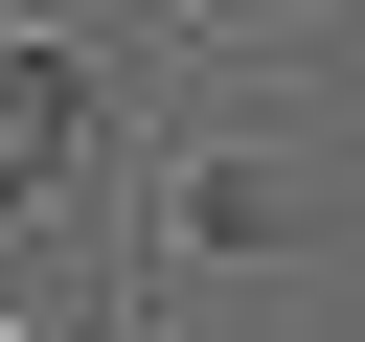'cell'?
Masks as SVG:
<instances>
[{
	"label": "cell",
	"instance_id": "6da1fadb",
	"mask_svg": "<svg viewBox=\"0 0 365 342\" xmlns=\"http://www.w3.org/2000/svg\"><path fill=\"white\" fill-rule=\"evenodd\" d=\"M91 137H114V91H91L68 46H0V205H68Z\"/></svg>",
	"mask_w": 365,
	"mask_h": 342
},
{
	"label": "cell",
	"instance_id": "3957f363",
	"mask_svg": "<svg viewBox=\"0 0 365 342\" xmlns=\"http://www.w3.org/2000/svg\"><path fill=\"white\" fill-rule=\"evenodd\" d=\"M0 46H23V23H0Z\"/></svg>",
	"mask_w": 365,
	"mask_h": 342
},
{
	"label": "cell",
	"instance_id": "277c9868",
	"mask_svg": "<svg viewBox=\"0 0 365 342\" xmlns=\"http://www.w3.org/2000/svg\"><path fill=\"white\" fill-rule=\"evenodd\" d=\"M0 342H23V319H0Z\"/></svg>",
	"mask_w": 365,
	"mask_h": 342
},
{
	"label": "cell",
	"instance_id": "7a4b0ae2",
	"mask_svg": "<svg viewBox=\"0 0 365 342\" xmlns=\"http://www.w3.org/2000/svg\"><path fill=\"white\" fill-rule=\"evenodd\" d=\"M182 228H205V251H274L297 182H274V160H182Z\"/></svg>",
	"mask_w": 365,
	"mask_h": 342
}]
</instances>
